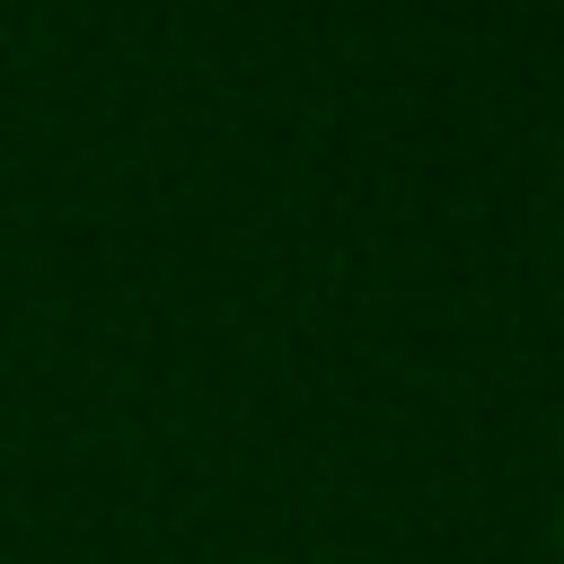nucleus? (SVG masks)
<instances>
[{
	"instance_id": "obj_1",
	"label": "nucleus",
	"mask_w": 564,
	"mask_h": 564,
	"mask_svg": "<svg viewBox=\"0 0 564 564\" xmlns=\"http://www.w3.org/2000/svg\"><path fill=\"white\" fill-rule=\"evenodd\" d=\"M555 555H564V502H555Z\"/></svg>"
}]
</instances>
